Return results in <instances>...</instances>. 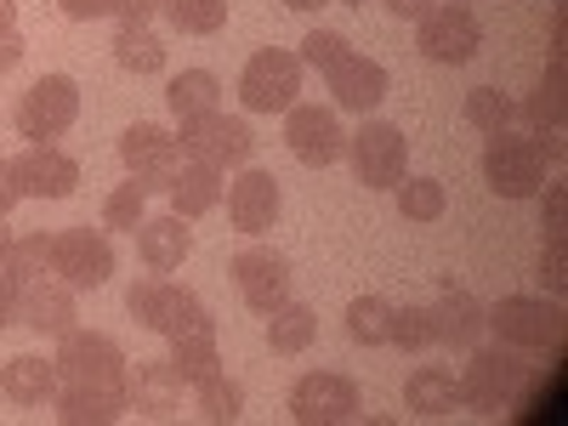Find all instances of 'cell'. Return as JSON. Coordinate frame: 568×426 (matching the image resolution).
<instances>
[{"label": "cell", "instance_id": "1", "mask_svg": "<svg viewBox=\"0 0 568 426\" xmlns=\"http://www.w3.org/2000/svg\"><path fill=\"white\" fill-rule=\"evenodd\" d=\"M125 307H131L136 324H149L154 336H165V342H182V336H216L211 307H205L194 291H187V284H171L165 273L136 278V284H131V296H125Z\"/></svg>", "mask_w": 568, "mask_h": 426}, {"label": "cell", "instance_id": "2", "mask_svg": "<svg viewBox=\"0 0 568 426\" xmlns=\"http://www.w3.org/2000/svg\"><path fill=\"white\" fill-rule=\"evenodd\" d=\"M58 382L63 387H103V393H131V364L114 336L103 329H63L58 336Z\"/></svg>", "mask_w": 568, "mask_h": 426}, {"label": "cell", "instance_id": "3", "mask_svg": "<svg viewBox=\"0 0 568 426\" xmlns=\"http://www.w3.org/2000/svg\"><path fill=\"white\" fill-rule=\"evenodd\" d=\"M529 387V364L517 358L506 342L500 347H471V364L460 369V404L484 409V415H500L524 398Z\"/></svg>", "mask_w": 568, "mask_h": 426}, {"label": "cell", "instance_id": "4", "mask_svg": "<svg viewBox=\"0 0 568 426\" xmlns=\"http://www.w3.org/2000/svg\"><path fill=\"white\" fill-rule=\"evenodd\" d=\"M484 182L500 200H535L546 182V160L535 149V136H511V131H489L484 149Z\"/></svg>", "mask_w": 568, "mask_h": 426}, {"label": "cell", "instance_id": "5", "mask_svg": "<svg viewBox=\"0 0 568 426\" xmlns=\"http://www.w3.org/2000/svg\"><path fill=\"white\" fill-rule=\"evenodd\" d=\"M302 98V58L284 52V45H267V52H256L240 74V103L251 114H284Z\"/></svg>", "mask_w": 568, "mask_h": 426}, {"label": "cell", "instance_id": "6", "mask_svg": "<svg viewBox=\"0 0 568 426\" xmlns=\"http://www.w3.org/2000/svg\"><path fill=\"white\" fill-rule=\"evenodd\" d=\"M52 273L69 291H103L114 273V240L98 227H63L52 233Z\"/></svg>", "mask_w": 568, "mask_h": 426}, {"label": "cell", "instance_id": "7", "mask_svg": "<svg viewBox=\"0 0 568 426\" xmlns=\"http://www.w3.org/2000/svg\"><path fill=\"white\" fill-rule=\"evenodd\" d=\"M80 120V85L69 74H40L18 98V131L29 142H58Z\"/></svg>", "mask_w": 568, "mask_h": 426}, {"label": "cell", "instance_id": "8", "mask_svg": "<svg viewBox=\"0 0 568 426\" xmlns=\"http://www.w3.org/2000/svg\"><path fill=\"white\" fill-rule=\"evenodd\" d=\"M347 160H353V176L364 187H398L404 182V165H409V142L387 120H364L347 136Z\"/></svg>", "mask_w": 568, "mask_h": 426}, {"label": "cell", "instance_id": "9", "mask_svg": "<svg viewBox=\"0 0 568 426\" xmlns=\"http://www.w3.org/2000/svg\"><path fill=\"white\" fill-rule=\"evenodd\" d=\"M415 23H420L415 45H420L426 63L460 69V63L478 58V45H484V29H478V18H471V7H455V0H444V7H433V12L415 18Z\"/></svg>", "mask_w": 568, "mask_h": 426}, {"label": "cell", "instance_id": "10", "mask_svg": "<svg viewBox=\"0 0 568 426\" xmlns=\"http://www.w3.org/2000/svg\"><path fill=\"white\" fill-rule=\"evenodd\" d=\"M176 142L187 149V160H205V165H216V171H227V165H251V149H256L251 125H245V120H233V114H222V109L182 120V136H176Z\"/></svg>", "mask_w": 568, "mask_h": 426}, {"label": "cell", "instance_id": "11", "mask_svg": "<svg viewBox=\"0 0 568 426\" xmlns=\"http://www.w3.org/2000/svg\"><path fill=\"white\" fill-rule=\"evenodd\" d=\"M484 324L506 347H557L562 342V307L546 296H506L484 313Z\"/></svg>", "mask_w": 568, "mask_h": 426}, {"label": "cell", "instance_id": "12", "mask_svg": "<svg viewBox=\"0 0 568 426\" xmlns=\"http://www.w3.org/2000/svg\"><path fill=\"white\" fill-rule=\"evenodd\" d=\"M284 142L307 171H324L347 154V131L336 120V109H318V103H291L284 109Z\"/></svg>", "mask_w": 568, "mask_h": 426}, {"label": "cell", "instance_id": "13", "mask_svg": "<svg viewBox=\"0 0 568 426\" xmlns=\"http://www.w3.org/2000/svg\"><path fill=\"white\" fill-rule=\"evenodd\" d=\"M120 160L125 171L149 187V194H165L176 165H182V142L165 131V125H149V120H136L125 136H120Z\"/></svg>", "mask_w": 568, "mask_h": 426}, {"label": "cell", "instance_id": "14", "mask_svg": "<svg viewBox=\"0 0 568 426\" xmlns=\"http://www.w3.org/2000/svg\"><path fill=\"white\" fill-rule=\"evenodd\" d=\"M291 415L302 426H342L358 415V382L336 369H313L291 387Z\"/></svg>", "mask_w": 568, "mask_h": 426}, {"label": "cell", "instance_id": "15", "mask_svg": "<svg viewBox=\"0 0 568 426\" xmlns=\"http://www.w3.org/2000/svg\"><path fill=\"white\" fill-rule=\"evenodd\" d=\"M12 182L23 200H69L80 187V165L58 149V142H29L12 160Z\"/></svg>", "mask_w": 568, "mask_h": 426}, {"label": "cell", "instance_id": "16", "mask_svg": "<svg viewBox=\"0 0 568 426\" xmlns=\"http://www.w3.org/2000/svg\"><path fill=\"white\" fill-rule=\"evenodd\" d=\"M233 284H240L245 307L267 318L273 307L291 302V262H284L278 251H267V245H251V251L233 256Z\"/></svg>", "mask_w": 568, "mask_h": 426}, {"label": "cell", "instance_id": "17", "mask_svg": "<svg viewBox=\"0 0 568 426\" xmlns=\"http://www.w3.org/2000/svg\"><path fill=\"white\" fill-rule=\"evenodd\" d=\"M324 80H329V98H336V109L375 114V109L387 103V69L375 63V58H364V52H347Z\"/></svg>", "mask_w": 568, "mask_h": 426}, {"label": "cell", "instance_id": "18", "mask_svg": "<svg viewBox=\"0 0 568 426\" xmlns=\"http://www.w3.org/2000/svg\"><path fill=\"white\" fill-rule=\"evenodd\" d=\"M273 216H278V182H273V171L245 165L240 176L227 182V222L240 233H267Z\"/></svg>", "mask_w": 568, "mask_h": 426}, {"label": "cell", "instance_id": "19", "mask_svg": "<svg viewBox=\"0 0 568 426\" xmlns=\"http://www.w3.org/2000/svg\"><path fill=\"white\" fill-rule=\"evenodd\" d=\"M187 251H194V233H187V222L176 211L136 222V256H142L149 273H176L187 262Z\"/></svg>", "mask_w": 568, "mask_h": 426}, {"label": "cell", "instance_id": "20", "mask_svg": "<svg viewBox=\"0 0 568 426\" xmlns=\"http://www.w3.org/2000/svg\"><path fill=\"white\" fill-rule=\"evenodd\" d=\"M433 313V342H444V347H460V353H471L478 347V336H484V307H478V296H466V291H455V284H444V296L426 307Z\"/></svg>", "mask_w": 568, "mask_h": 426}, {"label": "cell", "instance_id": "21", "mask_svg": "<svg viewBox=\"0 0 568 426\" xmlns=\"http://www.w3.org/2000/svg\"><path fill=\"white\" fill-rule=\"evenodd\" d=\"M18 324H29L34 336H63V329H74V291L63 278H29L23 284V318Z\"/></svg>", "mask_w": 568, "mask_h": 426}, {"label": "cell", "instance_id": "22", "mask_svg": "<svg viewBox=\"0 0 568 426\" xmlns=\"http://www.w3.org/2000/svg\"><path fill=\"white\" fill-rule=\"evenodd\" d=\"M165 194H171V211H176L182 222H200L205 211L222 205V171L205 165V160H187V165H176V176H171Z\"/></svg>", "mask_w": 568, "mask_h": 426}, {"label": "cell", "instance_id": "23", "mask_svg": "<svg viewBox=\"0 0 568 426\" xmlns=\"http://www.w3.org/2000/svg\"><path fill=\"white\" fill-rule=\"evenodd\" d=\"M0 398H12V404H23V409L52 404V398H58V364H45V358H34V353L7 358V364H0Z\"/></svg>", "mask_w": 568, "mask_h": 426}, {"label": "cell", "instance_id": "24", "mask_svg": "<svg viewBox=\"0 0 568 426\" xmlns=\"http://www.w3.org/2000/svg\"><path fill=\"white\" fill-rule=\"evenodd\" d=\"M455 404H460V382H455V369H444V364H420L404 382V409L420 415V420H438Z\"/></svg>", "mask_w": 568, "mask_h": 426}, {"label": "cell", "instance_id": "25", "mask_svg": "<svg viewBox=\"0 0 568 426\" xmlns=\"http://www.w3.org/2000/svg\"><path fill=\"white\" fill-rule=\"evenodd\" d=\"M131 393H103V387H63L58 393V420L63 426H114L125 420Z\"/></svg>", "mask_w": 568, "mask_h": 426}, {"label": "cell", "instance_id": "26", "mask_svg": "<svg viewBox=\"0 0 568 426\" xmlns=\"http://www.w3.org/2000/svg\"><path fill=\"white\" fill-rule=\"evenodd\" d=\"M176 369L165 358H149V364H136V387H131V409L136 415H149V420H171L176 415Z\"/></svg>", "mask_w": 568, "mask_h": 426}, {"label": "cell", "instance_id": "27", "mask_svg": "<svg viewBox=\"0 0 568 426\" xmlns=\"http://www.w3.org/2000/svg\"><path fill=\"white\" fill-rule=\"evenodd\" d=\"M313 336H318V313H313V307L284 302V307H273V313H267V347H273L278 358L307 353V347H313Z\"/></svg>", "mask_w": 568, "mask_h": 426}, {"label": "cell", "instance_id": "28", "mask_svg": "<svg viewBox=\"0 0 568 426\" xmlns=\"http://www.w3.org/2000/svg\"><path fill=\"white\" fill-rule=\"evenodd\" d=\"M165 103H171L176 120L211 114V109H222V80H216L211 69H182V74L171 80V91H165Z\"/></svg>", "mask_w": 568, "mask_h": 426}, {"label": "cell", "instance_id": "29", "mask_svg": "<svg viewBox=\"0 0 568 426\" xmlns=\"http://www.w3.org/2000/svg\"><path fill=\"white\" fill-rule=\"evenodd\" d=\"M114 63H120L125 74H160V69H165V45H160V34H154L149 23H120V34H114Z\"/></svg>", "mask_w": 568, "mask_h": 426}, {"label": "cell", "instance_id": "30", "mask_svg": "<svg viewBox=\"0 0 568 426\" xmlns=\"http://www.w3.org/2000/svg\"><path fill=\"white\" fill-rule=\"evenodd\" d=\"M165 364L176 369V382H182V387H200L205 375L222 369L216 336H182V342H171V358H165Z\"/></svg>", "mask_w": 568, "mask_h": 426}, {"label": "cell", "instance_id": "31", "mask_svg": "<svg viewBox=\"0 0 568 426\" xmlns=\"http://www.w3.org/2000/svg\"><path fill=\"white\" fill-rule=\"evenodd\" d=\"M562 91H568V74H562V58H557V63L546 69V80L535 85V98L524 103V120H529L535 131H557V125H562V103H568Z\"/></svg>", "mask_w": 568, "mask_h": 426}, {"label": "cell", "instance_id": "32", "mask_svg": "<svg viewBox=\"0 0 568 426\" xmlns=\"http://www.w3.org/2000/svg\"><path fill=\"white\" fill-rule=\"evenodd\" d=\"M176 34H216L227 23V0H160Z\"/></svg>", "mask_w": 568, "mask_h": 426}, {"label": "cell", "instance_id": "33", "mask_svg": "<svg viewBox=\"0 0 568 426\" xmlns=\"http://www.w3.org/2000/svg\"><path fill=\"white\" fill-rule=\"evenodd\" d=\"M444 211H449L444 182H433V176H409V182H398V216H404V222H438Z\"/></svg>", "mask_w": 568, "mask_h": 426}, {"label": "cell", "instance_id": "34", "mask_svg": "<svg viewBox=\"0 0 568 426\" xmlns=\"http://www.w3.org/2000/svg\"><path fill=\"white\" fill-rule=\"evenodd\" d=\"M200 415L216 420V426H233V420L245 415V387H240V382H227L222 369L205 375V382H200Z\"/></svg>", "mask_w": 568, "mask_h": 426}, {"label": "cell", "instance_id": "35", "mask_svg": "<svg viewBox=\"0 0 568 426\" xmlns=\"http://www.w3.org/2000/svg\"><path fill=\"white\" fill-rule=\"evenodd\" d=\"M387 318H393V302L358 296V302H347V336H353L358 347H382V342H387Z\"/></svg>", "mask_w": 568, "mask_h": 426}, {"label": "cell", "instance_id": "36", "mask_svg": "<svg viewBox=\"0 0 568 426\" xmlns=\"http://www.w3.org/2000/svg\"><path fill=\"white\" fill-rule=\"evenodd\" d=\"M460 114H466V125H478V131H506L511 125V98L500 85H471Z\"/></svg>", "mask_w": 568, "mask_h": 426}, {"label": "cell", "instance_id": "37", "mask_svg": "<svg viewBox=\"0 0 568 426\" xmlns=\"http://www.w3.org/2000/svg\"><path fill=\"white\" fill-rule=\"evenodd\" d=\"M142 216H149V187L131 176V182H120L114 194H109V205H103V227H114V233H136Z\"/></svg>", "mask_w": 568, "mask_h": 426}, {"label": "cell", "instance_id": "38", "mask_svg": "<svg viewBox=\"0 0 568 426\" xmlns=\"http://www.w3.org/2000/svg\"><path fill=\"white\" fill-rule=\"evenodd\" d=\"M7 267L18 284H29V278H40L45 267H52V240H45V233H23V240H12V251H7Z\"/></svg>", "mask_w": 568, "mask_h": 426}, {"label": "cell", "instance_id": "39", "mask_svg": "<svg viewBox=\"0 0 568 426\" xmlns=\"http://www.w3.org/2000/svg\"><path fill=\"white\" fill-rule=\"evenodd\" d=\"M387 342L404 347V353L433 347V313H426V307H393V318H387Z\"/></svg>", "mask_w": 568, "mask_h": 426}, {"label": "cell", "instance_id": "40", "mask_svg": "<svg viewBox=\"0 0 568 426\" xmlns=\"http://www.w3.org/2000/svg\"><path fill=\"white\" fill-rule=\"evenodd\" d=\"M353 52V45H347V34H336V29H313L307 40H302V69H313V74H329V69H336L342 58Z\"/></svg>", "mask_w": 568, "mask_h": 426}, {"label": "cell", "instance_id": "41", "mask_svg": "<svg viewBox=\"0 0 568 426\" xmlns=\"http://www.w3.org/2000/svg\"><path fill=\"white\" fill-rule=\"evenodd\" d=\"M540 278L551 284V296L568 291V251H562V233H546V251H540Z\"/></svg>", "mask_w": 568, "mask_h": 426}, {"label": "cell", "instance_id": "42", "mask_svg": "<svg viewBox=\"0 0 568 426\" xmlns=\"http://www.w3.org/2000/svg\"><path fill=\"white\" fill-rule=\"evenodd\" d=\"M18 318H23V284L0 267V329H12Z\"/></svg>", "mask_w": 568, "mask_h": 426}, {"label": "cell", "instance_id": "43", "mask_svg": "<svg viewBox=\"0 0 568 426\" xmlns=\"http://www.w3.org/2000/svg\"><path fill=\"white\" fill-rule=\"evenodd\" d=\"M546 233H562L568 227V187L562 182H551V194H546V222H540Z\"/></svg>", "mask_w": 568, "mask_h": 426}, {"label": "cell", "instance_id": "44", "mask_svg": "<svg viewBox=\"0 0 568 426\" xmlns=\"http://www.w3.org/2000/svg\"><path fill=\"white\" fill-rule=\"evenodd\" d=\"M58 7H63V18L91 23V18H109V12H114V0H58Z\"/></svg>", "mask_w": 568, "mask_h": 426}, {"label": "cell", "instance_id": "45", "mask_svg": "<svg viewBox=\"0 0 568 426\" xmlns=\"http://www.w3.org/2000/svg\"><path fill=\"white\" fill-rule=\"evenodd\" d=\"M160 12V0H114V18L120 23H149Z\"/></svg>", "mask_w": 568, "mask_h": 426}, {"label": "cell", "instance_id": "46", "mask_svg": "<svg viewBox=\"0 0 568 426\" xmlns=\"http://www.w3.org/2000/svg\"><path fill=\"white\" fill-rule=\"evenodd\" d=\"M18 200L23 194H18V182H12V160H0V216H12Z\"/></svg>", "mask_w": 568, "mask_h": 426}, {"label": "cell", "instance_id": "47", "mask_svg": "<svg viewBox=\"0 0 568 426\" xmlns=\"http://www.w3.org/2000/svg\"><path fill=\"white\" fill-rule=\"evenodd\" d=\"M23 63V40H18V29L12 34H0V74H12Z\"/></svg>", "mask_w": 568, "mask_h": 426}, {"label": "cell", "instance_id": "48", "mask_svg": "<svg viewBox=\"0 0 568 426\" xmlns=\"http://www.w3.org/2000/svg\"><path fill=\"white\" fill-rule=\"evenodd\" d=\"M387 12L393 18H426V12H433V0H387Z\"/></svg>", "mask_w": 568, "mask_h": 426}, {"label": "cell", "instance_id": "49", "mask_svg": "<svg viewBox=\"0 0 568 426\" xmlns=\"http://www.w3.org/2000/svg\"><path fill=\"white\" fill-rule=\"evenodd\" d=\"M535 149H540V160H562V136H557V131H540Z\"/></svg>", "mask_w": 568, "mask_h": 426}, {"label": "cell", "instance_id": "50", "mask_svg": "<svg viewBox=\"0 0 568 426\" xmlns=\"http://www.w3.org/2000/svg\"><path fill=\"white\" fill-rule=\"evenodd\" d=\"M18 29V0H0V34Z\"/></svg>", "mask_w": 568, "mask_h": 426}, {"label": "cell", "instance_id": "51", "mask_svg": "<svg viewBox=\"0 0 568 426\" xmlns=\"http://www.w3.org/2000/svg\"><path fill=\"white\" fill-rule=\"evenodd\" d=\"M291 12H318V7H329V0H284Z\"/></svg>", "mask_w": 568, "mask_h": 426}, {"label": "cell", "instance_id": "52", "mask_svg": "<svg viewBox=\"0 0 568 426\" xmlns=\"http://www.w3.org/2000/svg\"><path fill=\"white\" fill-rule=\"evenodd\" d=\"M7 251H12V227H7V216H0V262H7Z\"/></svg>", "mask_w": 568, "mask_h": 426}, {"label": "cell", "instance_id": "53", "mask_svg": "<svg viewBox=\"0 0 568 426\" xmlns=\"http://www.w3.org/2000/svg\"><path fill=\"white\" fill-rule=\"evenodd\" d=\"M342 7H364V0H342Z\"/></svg>", "mask_w": 568, "mask_h": 426}, {"label": "cell", "instance_id": "54", "mask_svg": "<svg viewBox=\"0 0 568 426\" xmlns=\"http://www.w3.org/2000/svg\"><path fill=\"white\" fill-rule=\"evenodd\" d=\"M455 7H466V0H455Z\"/></svg>", "mask_w": 568, "mask_h": 426}]
</instances>
